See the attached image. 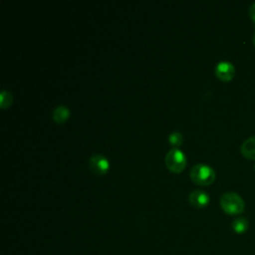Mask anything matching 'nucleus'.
<instances>
[{"instance_id":"2","label":"nucleus","mask_w":255,"mask_h":255,"mask_svg":"<svg viewBox=\"0 0 255 255\" xmlns=\"http://www.w3.org/2000/svg\"><path fill=\"white\" fill-rule=\"evenodd\" d=\"M190 178L196 184L209 185L215 179V171L207 164L196 163L190 170Z\"/></svg>"},{"instance_id":"13","label":"nucleus","mask_w":255,"mask_h":255,"mask_svg":"<svg viewBox=\"0 0 255 255\" xmlns=\"http://www.w3.org/2000/svg\"><path fill=\"white\" fill-rule=\"evenodd\" d=\"M253 44H254V46H255V34H254V37H253Z\"/></svg>"},{"instance_id":"4","label":"nucleus","mask_w":255,"mask_h":255,"mask_svg":"<svg viewBox=\"0 0 255 255\" xmlns=\"http://www.w3.org/2000/svg\"><path fill=\"white\" fill-rule=\"evenodd\" d=\"M216 77L223 81V82H229L231 81L235 76V68L234 66L227 61H221L219 62L214 69Z\"/></svg>"},{"instance_id":"8","label":"nucleus","mask_w":255,"mask_h":255,"mask_svg":"<svg viewBox=\"0 0 255 255\" xmlns=\"http://www.w3.org/2000/svg\"><path fill=\"white\" fill-rule=\"evenodd\" d=\"M70 117V111L67 107L65 106H59L56 109H54L53 114H52V118L54 120V122L58 123V124H62L65 123Z\"/></svg>"},{"instance_id":"10","label":"nucleus","mask_w":255,"mask_h":255,"mask_svg":"<svg viewBox=\"0 0 255 255\" xmlns=\"http://www.w3.org/2000/svg\"><path fill=\"white\" fill-rule=\"evenodd\" d=\"M13 101V96L9 91H2L0 94V107L2 109H5L7 107H9L12 104Z\"/></svg>"},{"instance_id":"9","label":"nucleus","mask_w":255,"mask_h":255,"mask_svg":"<svg viewBox=\"0 0 255 255\" xmlns=\"http://www.w3.org/2000/svg\"><path fill=\"white\" fill-rule=\"evenodd\" d=\"M231 227L234 232L241 234V233H244L248 229L249 222L245 217H238L232 221Z\"/></svg>"},{"instance_id":"5","label":"nucleus","mask_w":255,"mask_h":255,"mask_svg":"<svg viewBox=\"0 0 255 255\" xmlns=\"http://www.w3.org/2000/svg\"><path fill=\"white\" fill-rule=\"evenodd\" d=\"M89 166L93 172L99 175L105 174L110 167V162L102 154H93L89 159Z\"/></svg>"},{"instance_id":"3","label":"nucleus","mask_w":255,"mask_h":255,"mask_svg":"<svg viewBox=\"0 0 255 255\" xmlns=\"http://www.w3.org/2000/svg\"><path fill=\"white\" fill-rule=\"evenodd\" d=\"M166 167L172 172H180L186 165L185 154L178 148H171L164 157Z\"/></svg>"},{"instance_id":"12","label":"nucleus","mask_w":255,"mask_h":255,"mask_svg":"<svg viewBox=\"0 0 255 255\" xmlns=\"http://www.w3.org/2000/svg\"><path fill=\"white\" fill-rule=\"evenodd\" d=\"M249 16L255 22V3H253L249 8Z\"/></svg>"},{"instance_id":"6","label":"nucleus","mask_w":255,"mask_h":255,"mask_svg":"<svg viewBox=\"0 0 255 255\" xmlns=\"http://www.w3.org/2000/svg\"><path fill=\"white\" fill-rule=\"evenodd\" d=\"M188 200L192 206L196 208H203L209 203L210 197L204 190L196 189L189 193Z\"/></svg>"},{"instance_id":"1","label":"nucleus","mask_w":255,"mask_h":255,"mask_svg":"<svg viewBox=\"0 0 255 255\" xmlns=\"http://www.w3.org/2000/svg\"><path fill=\"white\" fill-rule=\"evenodd\" d=\"M219 202L223 211L229 215L240 214L245 209V202L243 198L239 194L232 191L222 194Z\"/></svg>"},{"instance_id":"7","label":"nucleus","mask_w":255,"mask_h":255,"mask_svg":"<svg viewBox=\"0 0 255 255\" xmlns=\"http://www.w3.org/2000/svg\"><path fill=\"white\" fill-rule=\"evenodd\" d=\"M241 153L248 159L255 160V135L248 137L241 144Z\"/></svg>"},{"instance_id":"11","label":"nucleus","mask_w":255,"mask_h":255,"mask_svg":"<svg viewBox=\"0 0 255 255\" xmlns=\"http://www.w3.org/2000/svg\"><path fill=\"white\" fill-rule=\"evenodd\" d=\"M168 141L170 142L171 145L175 146V148H176L177 146H180L182 144V142H183V135L179 131H172L168 135Z\"/></svg>"}]
</instances>
